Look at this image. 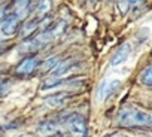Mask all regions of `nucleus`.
Masks as SVG:
<instances>
[{
  "label": "nucleus",
  "mask_w": 152,
  "mask_h": 137,
  "mask_svg": "<svg viewBox=\"0 0 152 137\" xmlns=\"http://www.w3.org/2000/svg\"><path fill=\"white\" fill-rule=\"evenodd\" d=\"M143 0H119V8L122 12H127L131 6H136V5H140Z\"/></svg>",
  "instance_id": "nucleus-14"
},
{
  "label": "nucleus",
  "mask_w": 152,
  "mask_h": 137,
  "mask_svg": "<svg viewBox=\"0 0 152 137\" xmlns=\"http://www.w3.org/2000/svg\"><path fill=\"white\" fill-rule=\"evenodd\" d=\"M63 125L69 131V137H87V121L79 113H72L63 119Z\"/></svg>",
  "instance_id": "nucleus-3"
},
{
  "label": "nucleus",
  "mask_w": 152,
  "mask_h": 137,
  "mask_svg": "<svg viewBox=\"0 0 152 137\" xmlns=\"http://www.w3.org/2000/svg\"><path fill=\"white\" fill-rule=\"evenodd\" d=\"M49 8H51V2H49V0H40V2L37 3V8H36V11H37L39 14L45 15V14L49 11Z\"/></svg>",
  "instance_id": "nucleus-16"
},
{
  "label": "nucleus",
  "mask_w": 152,
  "mask_h": 137,
  "mask_svg": "<svg viewBox=\"0 0 152 137\" xmlns=\"http://www.w3.org/2000/svg\"><path fill=\"white\" fill-rule=\"evenodd\" d=\"M58 57H51V58H48L45 63H43V70H52V68L58 64Z\"/></svg>",
  "instance_id": "nucleus-17"
},
{
  "label": "nucleus",
  "mask_w": 152,
  "mask_h": 137,
  "mask_svg": "<svg viewBox=\"0 0 152 137\" xmlns=\"http://www.w3.org/2000/svg\"><path fill=\"white\" fill-rule=\"evenodd\" d=\"M139 81H140L145 87L152 88V64H151V66H148V67H145L143 70L140 72Z\"/></svg>",
  "instance_id": "nucleus-12"
},
{
  "label": "nucleus",
  "mask_w": 152,
  "mask_h": 137,
  "mask_svg": "<svg viewBox=\"0 0 152 137\" xmlns=\"http://www.w3.org/2000/svg\"><path fill=\"white\" fill-rule=\"evenodd\" d=\"M130 52H131V45H130V43H124V45H121V46L116 49V52L113 54V57L110 58V66L115 67V66L122 64V63L128 58Z\"/></svg>",
  "instance_id": "nucleus-10"
},
{
  "label": "nucleus",
  "mask_w": 152,
  "mask_h": 137,
  "mask_svg": "<svg viewBox=\"0 0 152 137\" xmlns=\"http://www.w3.org/2000/svg\"><path fill=\"white\" fill-rule=\"evenodd\" d=\"M39 26H40V20H34V18L30 20V21L23 27V34H24V36H31V33H33Z\"/></svg>",
  "instance_id": "nucleus-13"
},
{
  "label": "nucleus",
  "mask_w": 152,
  "mask_h": 137,
  "mask_svg": "<svg viewBox=\"0 0 152 137\" xmlns=\"http://www.w3.org/2000/svg\"><path fill=\"white\" fill-rule=\"evenodd\" d=\"M78 61H75V60H64V61H60L54 68H52V78H61L63 75H66V73H69V72H72L75 67H78Z\"/></svg>",
  "instance_id": "nucleus-8"
},
{
  "label": "nucleus",
  "mask_w": 152,
  "mask_h": 137,
  "mask_svg": "<svg viewBox=\"0 0 152 137\" xmlns=\"http://www.w3.org/2000/svg\"><path fill=\"white\" fill-rule=\"evenodd\" d=\"M70 98H72V93L60 91V93H57V94L48 95V97L45 98V101H46V104H49L51 107H61V106H64Z\"/></svg>",
  "instance_id": "nucleus-9"
},
{
  "label": "nucleus",
  "mask_w": 152,
  "mask_h": 137,
  "mask_svg": "<svg viewBox=\"0 0 152 137\" xmlns=\"http://www.w3.org/2000/svg\"><path fill=\"white\" fill-rule=\"evenodd\" d=\"M61 137H66V136H61Z\"/></svg>",
  "instance_id": "nucleus-19"
},
{
  "label": "nucleus",
  "mask_w": 152,
  "mask_h": 137,
  "mask_svg": "<svg viewBox=\"0 0 152 137\" xmlns=\"http://www.w3.org/2000/svg\"><path fill=\"white\" fill-rule=\"evenodd\" d=\"M104 137H130V136H125V134H121V133H112V134H107Z\"/></svg>",
  "instance_id": "nucleus-18"
},
{
  "label": "nucleus",
  "mask_w": 152,
  "mask_h": 137,
  "mask_svg": "<svg viewBox=\"0 0 152 137\" xmlns=\"http://www.w3.org/2000/svg\"><path fill=\"white\" fill-rule=\"evenodd\" d=\"M20 21L21 20L17 15L9 14V15H6L3 18L2 26H0V30H2V33L6 34V36H14L18 31V28H20Z\"/></svg>",
  "instance_id": "nucleus-7"
},
{
  "label": "nucleus",
  "mask_w": 152,
  "mask_h": 137,
  "mask_svg": "<svg viewBox=\"0 0 152 137\" xmlns=\"http://www.w3.org/2000/svg\"><path fill=\"white\" fill-rule=\"evenodd\" d=\"M64 28H66L64 23H60V24H55L52 28L42 30V31H39L36 34H31V36L26 37V40L20 45V51L21 52H34V51H39L45 45H48L54 39H57L64 31Z\"/></svg>",
  "instance_id": "nucleus-2"
},
{
  "label": "nucleus",
  "mask_w": 152,
  "mask_h": 137,
  "mask_svg": "<svg viewBox=\"0 0 152 137\" xmlns=\"http://www.w3.org/2000/svg\"><path fill=\"white\" fill-rule=\"evenodd\" d=\"M63 125V119H46L37 127V134L42 137H54L60 127Z\"/></svg>",
  "instance_id": "nucleus-5"
},
{
  "label": "nucleus",
  "mask_w": 152,
  "mask_h": 137,
  "mask_svg": "<svg viewBox=\"0 0 152 137\" xmlns=\"http://www.w3.org/2000/svg\"><path fill=\"white\" fill-rule=\"evenodd\" d=\"M116 124L124 128H152V115L137 107H122L116 115Z\"/></svg>",
  "instance_id": "nucleus-1"
},
{
  "label": "nucleus",
  "mask_w": 152,
  "mask_h": 137,
  "mask_svg": "<svg viewBox=\"0 0 152 137\" xmlns=\"http://www.w3.org/2000/svg\"><path fill=\"white\" fill-rule=\"evenodd\" d=\"M11 88H12V82H11V81H8V79L0 81V98L6 97V95L9 94Z\"/></svg>",
  "instance_id": "nucleus-15"
},
{
  "label": "nucleus",
  "mask_w": 152,
  "mask_h": 137,
  "mask_svg": "<svg viewBox=\"0 0 152 137\" xmlns=\"http://www.w3.org/2000/svg\"><path fill=\"white\" fill-rule=\"evenodd\" d=\"M121 82L118 79H107V81H103L99 87V100L100 101H104L107 100L118 88H119Z\"/></svg>",
  "instance_id": "nucleus-6"
},
{
  "label": "nucleus",
  "mask_w": 152,
  "mask_h": 137,
  "mask_svg": "<svg viewBox=\"0 0 152 137\" xmlns=\"http://www.w3.org/2000/svg\"><path fill=\"white\" fill-rule=\"evenodd\" d=\"M30 8V0H14L11 5V14L17 15L20 20H23Z\"/></svg>",
  "instance_id": "nucleus-11"
},
{
  "label": "nucleus",
  "mask_w": 152,
  "mask_h": 137,
  "mask_svg": "<svg viewBox=\"0 0 152 137\" xmlns=\"http://www.w3.org/2000/svg\"><path fill=\"white\" fill-rule=\"evenodd\" d=\"M39 66H40V60L37 57H34V55H28V57L23 58L20 61V64L17 66V73L21 75V76L31 75Z\"/></svg>",
  "instance_id": "nucleus-4"
}]
</instances>
